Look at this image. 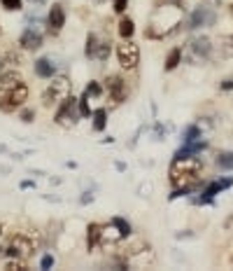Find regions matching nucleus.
Wrapping results in <instances>:
<instances>
[{
	"label": "nucleus",
	"mask_w": 233,
	"mask_h": 271,
	"mask_svg": "<svg viewBox=\"0 0 233 271\" xmlns=\"http://www.w3.org/2000/svg\"><path fill=\"white\" fill-rule=\"evenodd\" d=\"M182 19H184V5L180 0H159L150 17V23L144 28V38L150 40L168 38L182 26Z\"/></svg>",
	"instance_id": "1"
},
{
	"label": "nucleus",
	"mask_w": 233,
	"mask_h": 271,
	"mask_svg": "<svg viewBox=\"0 0 233 271\" xmlns=\"http://www.w3.org/2000/svg\"><path fill=\"white\" fill-rule=\"evenodd\" d=\"M200 171H203V161L198 157H187V159H172L168 180L172 189L175 187H194L198 189L200 185Z\"/></svg>",
	"instance_id": "2"
},
{
	"label": "nucleus",
	"mask_w": 233,
	"mask_h": 271,
	"mask_svg": "<svg viewBox=\"0 0 233 271\" xmlns=\"http://www.w3.org/2000/svg\"><path fill=\"white\" fill-rule=\"evenodd\" d=\"M212 50H215L212 40L208 38V35H198V38H191L187 44H184L182 59L187 63H191V66H198V63L210 61Z\"/></svg>",
	"instance_id": "3"
},
{
	"label": "nucleus",
	"mask_w": 233,
	"mask_h": 271,
	"mask_svg": "<svg viewBox=\"0 0 233 271\" xmlns=\"http://www.w3.org/2000/svg\"><path fill=\"white\" fill-rule=\"evenodd\" d=\"M72 94V82L68 78H51L49 87L42 91V105L45 108H56V105L61 103L63 98H68V96Z\"/></svg>",
	"instance_id": "4"
},
{
	"label": "nucleus",
	"mask_w": 233,
	"mask_h": 271,
	"mask_svg": "<svg viewBox=\"0 0 233 271\" xmlns=\"http://www.w3.org/2000/svg\"><path fill=\"white\" fill-rule=\"evenodd\" d=\"M54 122L59 124L61 129H75V127H77V122H79V110H77V98H75L72 94L56 105Z\"/></svg>",
	"instance_id": "5"
},
{
	"label": "nucleus",
	"mask_w": 233,
	"mask_h": 271,
	"mask_svg": "<svg viewBox=\"0 0 233 271\" xmlns=\"http://www.w3.org/2000/svg\"><path fill=\"white\" fill-rule=\"evenodd\" d=\"M26 101H28V87L21 82L14 89H7V91L0 94V112L12 115V112H17L19 108H23Z\"/></svg>",
	"instance_id": "6"
},
{
	"label": "nucleus",
	"mask_w": 233,
	"mask_h": 271,
	"mask_svg": "<svg viewBox=\"0 0 233 271\" xmlns=\"http://www.w3.org/2000/svg\"><path fill=\"white\" fill-rule=\"evenodd\" d=\"M35 253V241L33 236L26 234H14L5 248V257H17V260H28Z\"/></svg>",
	"instance_id": "7"
},
{
	"label": "nucleus",
	"mask_w": 233,
	"mask_h": 271,
	"mask_svg": "<svg viewBox=\"0 0 233 271\" xmlns=\"http://www.w3.org/2000/svg\"><path fill=\"white\" fill-rule=\"evenodd\" d=\"M116 59L124 70H135L140 63V47L133 40H122L116 44Z\"/></svg>",
	"instance_id": "8"
},
{
	"label": "nucleus",
	"mask_w": 233,
	"mask_h": 271,
	"mask_svg": "<svg viewBox=\"0 0 233 271\" xmlns=\"http://www.w3.org/2000/svg\"><path fill=\"white\" fill-rule=\"evenodd\" d=\"M215 21H217L215 7H210V5H198L194 12H191V14H189L187 28H189V31H198V28H203V26H215Z\"/></svg>",
	"instance_id": "9"
},
{
	"label": "nucleus",
	"mask_w": 233,
	"mask_h": 271,
	"mask_svg": "<svg viewBox=\"0 0 233 271\" xmlns=\"http://www.w3.org/2000/svg\"><path fill=\"white\" fill-rule=\"evenodd\" d=\"M105 91H107V96H110V101L114 105H122L124 101L128 98V87H126V80H124L122 75H107Z\"/></svg>",
	"instance_id": "10"
},
{
	"label": "nucleus",
	"mask_w": 233,
	"mask_h": 271,
	"mask_svg": "<svg viewBox=\"0 0 233 271\" xmlns=\"http://www.w3.org/2000/svg\"><path fill=\"white\" fill-rule=\"evenodd\" d=\"M66 26V10H63L61 3H54L49 7V14H47V33L49 35H59Z\"/></svg>",
	"instance_id": "11"
},
{
	"label": "nucleus",
	"mask_w": 233,
	"mask_h": 271,
	"mask_svg": "<svg viewBox=\"0 0 233 271\" xmlns=\"http://www.w3.org/2000/svg\"><path fill=\"white\" fill-rule=\"evenodd\" d=\"M19 44H21L23 50L28 52H35L42 47V33H40L35 26H28L26 31L21 33V38H19Z\"/></svg>",
	"instance_id": "12"
},
{
	"label": "nucleus",
	"mask_w": 233,
	"mask_h": 271,
	"mask_svg": "<svg viewBox=\"0 0 233 271\" xmlns=\"http://www.w3.org/2000/svg\"><path fill=\"white\" fill-rule=\"evenodd\" d=\"M33 70L40 80H51L56 75V66L51 61V56H40L38 61L33 63Z\"/></svg>",
	"instance_id": "13"
},
{
	"label": "nucleus",
	"mask_w": 233,
	"mask_h": 271,
	"mask_svg": "<svg viewBox=\"0 0 233 271\" xmlns=\"http://www.w3.org/2000/svg\"><path fill=\"white\" fill-rule=\"evenodd\" d=\"M228 187H233V178L228 176V178H219V180H212V183H208L206 185V189H203V196H210V199H215L217 194H222V192H226Z\"/></svg>",
	"instance_id": "14"
},
{
	"label": "nucleus",
	"mask_w": 233,
	"mask_h": 271,
	"mask_svg": "<svg viewBox=\"0 0 233 271\" xmlns=\"http://www.w3.org/2000/svg\"><path fill=\"white\" fill-rule=\"evenodd\" d=\"M23 82V75L19 70H14V68H7L5 72H0V94L3 91H7V89H14L17 84Z\"/></svg>",
	"instance_id": "15"
},
{
	"label": "nucleus",
	"mask_w": 233,
	"mask_h": 271,
	"mask_svg": "<svg viewBox=\"0 0 233 271\" xmlns=\"http://www.w3.org/2000/svg\"><path fill=\"white\" fill-rule=\"evenodd\" d=\"M103 238V225L100 222H89L86 227V250H96Z\"/></svg>",
	"instance_id": "16"
},
{
	"label": "nucleus",
	"mask_w": 233,
	"mask_h": 271,
	"mask_svg": "<svg viewBox=\"0 0 233 271\" xmlns=\"http://www.w3.org/2000/svg\"><path fill=\"white\" fill-rule=\"evenodd\" d=\"M180 63H182V47H172V50L168 52V56H166V66H163V70L172 72Z\"/></svg>",
	"instance_id": "17"
},
{
	"label": "nucleus",
	"mask_w": 233,
	"mask_h": 271,
	"mask_svg": "<svg viewBox=\"0 0 233 271\" xmlns=\"http://www.w3.org/2000/svg\"><path fill=\"white\" fill-rule=\"evenodd\" d=\"M119 35H122V40H131L133 38V33H135V23H133V19L131 17H122L119 19Z\"/></svg>",
	"instance_id": "18"
},
{
	"label": "nucleus",
	"mask_w": 233,
	"mask_h": 271,
	"mask_svg": "<svg viewBox=\"0 0 233 271\" xmlns=\"http://www.w3.org/2000/svg\"><path fill=\"white\" fill-rule=\"evenodd\" d=\"M98 44H100L98 33H89V35H86V47H84V54H86V59L96 61V54H98Z\"/></svg>",
	"instance_id": "19"
},
{
	"label": "nucleus",
	"mask_w": 233,
	"mask_h": 271,
	"mask_svg": "<svg viewBox=\"0 0 233 271\" xmlns=\"http://www.w3.org/2000/svg\"><path fill=\"white\" fill-rule=\"evenodd\" d=\"M94 131L96 133H103L107 129V110L105 108H98V110H94Z\"/></svg>",
	"instance_id": "20"
},
{
	"label": "nucleus",
	"mask_w": 233,
	"mask_h": 271,
	"mask_svg": "<svg viewBox=\"0 0 233 271\" xmlns=\"http://www.w3.org/2000/svg\"><path fill=\"white\" fill-rule=\"evenodd\" d=\"M196 138H203V131H200L198 124H187L182 129V143H191Z\"/></svg>",
	"instance_id": "21"
},
{
	"label": "nucleus",
	"mask_w": 233,
	"mask_h": 271,
	"mask_svg": "<svg viewBox=\"0 0 233 271\" xmlns=\"http://www.w3.org/2000/svg\"><path fill=\"white\" fill-rule=\"evenodd\" d=\"M215 164L222 171H233V152H219L215 157Z\"/></svg>",
	"instance_id": "22"
},
{
	"label": "nucleus",
	"mask_w": 233,
	"mask_h": 271,
	"mask_svg": "<svg viewBox=\"0 0 233 271\" xmlns=\"http://www.w3.org/2000/svg\"><path fill=\"white\" fill-rule=\"evenodd\" d=\"M110 222L114 225V229H116V232L122 234V238H128L131 234H133V232H131V222H128V220H124V217H119V215H116V217H112Z\"/></svg>",
	"instance_id": "23"
},
{
	"label": "nucleus",
	"mask_w": 233,
	"mask_h": 271,
	"mask_svg": "<svg viewBox=\"0 0 233 271\" xmlns=\"http://www.w3.org/2000/svg\"><path fill=\"white\" fill-rule=\"evenodd\" d=\"M110 44H112L110 40H100V44H98V54H96V61L105 63L107 59H110V52H112Z\"/></svg>",
	"instance_id": "24"
},
{
	"label": "nucleus",
	"mask_w": 233,
	"mask_h": 271,
	"mask_svg": "<svg viewBox=\"0 0 233 271\" xmlns=\"http://www.w3.org/2000/svg\"><path fill=\"white\" fill-rule=\"evenodd\" d=\"M77 110H79V117H91L94 115V110H91V105H89V98H86L84 94L77 98Z\"/></svg>",
	"instance_id": "25"
},
{
	"label": "nucleus",
	"mask_w": 233,
	"mask_h": 271,
	"mask_svg": "<svg viewBox=\"0 0 233 271\" xmlns=\"http://www.w3.org/2000/svg\"><path fill=\"white\" fill-rule=\"evenodd\" d=\"M19 119H21L23 124H33L35 122V110L33 108H26V105L19 108Z\"/></svg>",
	"instance_id": "26"
},
{
	"label": "nucleus",
	"mask_w": 233,
	"mask_h": 271,
	"mask_svg": "<svg viewBox=\"0 0 233 271\" xmlns=\"http://www.w3.org/2000/svg\"><path fill=\"white\" fill-rule=\"evenodd\" d=\"M103 94V87H100L98 82H89L86 84V89H84V96H86V98H94V96H100Z\"/></svg>",
	"instance_id": "27"
},
{
	"label": "nucleus",
	"mask_w": 233,
	"mask_h": 271,
	"mask_svg": "<svg viewBox=\"0 0 233 271\" xmlns=\"http://www.w3.org/2000/svg\"><path fill=\"white\" fill-rule=\"evenodd\" d=\"M0 5L5 7L7 12H19L23 10V0H0Z\"/></svg>",
	"instance_id": "28"
},
{
	"label": "nucleus",
	"mask_w": 233,
	"mask_h": 271,
	"mask_svg": "<svg viewBox=\"0 0 233 271\" xmlns=\"http://www.w3.org/2000/svg\"><path fill=\"white\" fill-rule=\"evenodd\" d=\"M56 264V260H54V255L51 253H47V255H42V260H40V269H51V266Z\"/></svg>",
	"instance_id": "29"
},
{
	"label": "nucleus",
	"mask_w": 233,
	"mask_h": 271,
	"mask_svg": "<svg viewBox=\"0 0 233 271\" xmlns=\"http://www.w3.org/2000/svg\"><path fill=\"white\" fill-rule=\"evenodd\" d=\"M128 7V0H112V10L116 12V14H124Z\"/></svg>",
	"instance_id": "30"
},
{
	"label": "nucleus",
	"mask_w": 233,
	"mask_h": 271,
	"mask_svg": "<svg viewBox=\"0 0 233 271\" xmlns=\"http://www.w3.org/2000/svg\"><path fill=\"white\" fill-rule=\"evenodd\" d=\"M166 133H168V129H166V127H161V124H156V127H154V136H156V140H163V138H166Z\"/></svg>",
	"instance_id": "31"
},
{
	"label": "nucleus",
	"mask_w": 233,
	"mask_h": 271,
	"mask_svg": "<svg viewBox=\"0 0 233 271\" xmlns=\"http://www.w3.org/2000/svg\"><path fill=\"white\" fill-rule=\"evenodd\" d=\"M91 201H94V194H91V192H84V194H82V199H79V204L86 206V204H91Z\"/></svg>",
	"instance_id": "32"
},
{
	"label": "nucleus",
	"mask_w": 233,
	"mask_h": 271,
	"mask_svg": "<svg viewBox=\"0 0 233 271\" xmlns=\"http://www.w3.org/2000/svg\"><path fill=\"white\" fill-rule=\"evenodd\" d=\"M219 89H222V91H231V89H233V80H231V78L224 80V82L219 84Z\"/></svg>",
	"instance_id": "33"
},
{
	"label": "nucleus",
	"mask_w": 233,
	"mask_h": 271,
	"mask_svg": "<svg viewBox=\"0 0 233 271\" xmlns=\"http://www.w3.org/2000/svg\"><path fill=\"white\" fill-rule=\"evenodd\" d=\"M19 187H21V189H31V187H33L35 189V183H33V180H21V185H19Z\"/></svg>",
	"instance_id": "34"
},
{
	"label": "nucleus",
	"mask_w": 233,
	"mask_h": 271,
	"mask_svg": "<svg viewBox=\"0 0 233 271\" xmlns=\"http://www.w3.org/2000/svg\"><path fill=\"white\" fill-rule=\"evenodd\" d=\"M191 236H194L191 232H180V234H178V238H191Z\"/></svg>",
	"instance_id": "35"
},
{
	"label": "nucleus",
	"mask_w": 233,
	"mask_h": 271,
	"mask_svg": "<svg viewBox=\"0 0 233 271\" xmlns=\"http://www.w3.org/2000/svg\"><path fill=\"white\" fill-rule=\"evenodd\" d=\"M0 155H7V145H0Z\"/></svg>",
	"instance_id": "36"
},
{
	"label": "nucleus",
	"mask_w": 233,
	"mask_h": 271,
	"mask_svg": "<svg viewBox=\"0 0 233 271\" xmlns=\"http://www.w3.org/2000/svg\"><path fill=\"white\" fill-rule=\"evenodd\" d=\"M0 257H5V248L3 245H0Z\"/></svg>",
	"instance_id": "37"
},
{
	"label": "nucleus",
	"mask_w": 233,
	"mask_h": 271,
	"mask_svg": "<svg viewBox=\"0 0 233 271\" xmlns=\"http://www.w3.org/2000/svg\"><path fill=\"white\" fill-rule=\"evenodd\" d=\"M96 3H105V0H96Z\"/></svg>",
	"instance_id": "38"
},
{
	"label": "nucleus",
	"mask_w": 233,
	"mask_h": 271,
	"mask_svg": "<svg viewBox=\"0 0 233 271\" xmlns=\"http://www.w3.org/2000/svg\"><path fill=\"white\" fill-rule=\"evenodd\" d=\"M0 234H3V225H0Z\"/></svg>",
	"instance_id": "39"
},
{
	"label": "nucleus",
	"mask_w": 233,
	"mask_h": 271,
	"mask_svg": "<svg viewBox=\"0 0 233 271\" xmlns=\"http://www.w3.org/2000/svg\"><path fill=\"white\" fill-rule=\"evenodd\" d=\"M35 3H42V0H35Z\"/></svg>",
	"instance_id": "40"
},
{
	"label": "nucleus",
	"mask_w": 233,
	"mask_h": 271,
	"mask_svg": "<svg viewBox=\"0 0 233 271\" xmlns=\"http://www.w3.org/2000/svg\"><path fill=\"white\" fill-rule=\"evenodd\" d=\"M231 12H233V5H231Z\"/></svg>",
	"instance_id": "41"
},
{
	"label": "nucleus",
	"mask_w": 233,
	"mask_h": 271,
	"mask_svg": "<svg viewBox=\"0 0 233 271\" xmlns=\"http://www.w3.org/2000/svg\"><path fill=\"white\" fill-rule=\"evenodd\" d=\"M0 56H3V52H0Z\"/></svg>",
	"instance_id": "42"
},
{
	"label": "nucleus",
	"mask_w": 233,
	"mask_h": 271,
	"mask_svg": "<svg viewBox=\"0 0 233 271\" xmlns=\"http://www.w3.org/2000/svg\"><path fill=\"white\" fill-rule=\"evenodd\" d=\"M231 262H233V257H231Z\"/></svg>",
	"instance_id": "43"
}]
</instances>
